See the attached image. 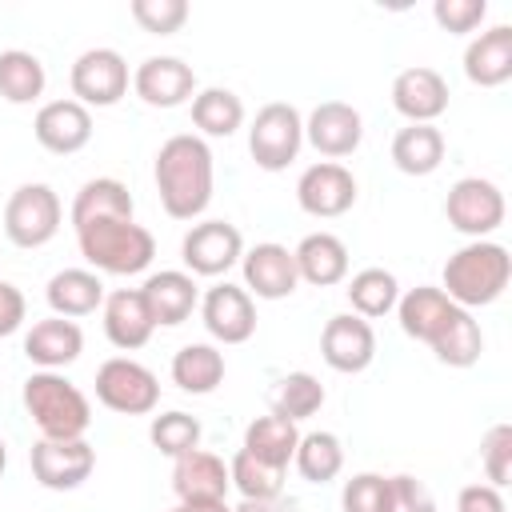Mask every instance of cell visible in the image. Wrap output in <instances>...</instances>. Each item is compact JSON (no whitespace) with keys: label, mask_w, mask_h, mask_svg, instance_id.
<instances>
[{"label":"cell","mask_w":512,"mask_h":512,"mask_svg":"<svg viewBox=\"0 0 512 512\" xmlns=\"http://www.w3.org/2000/svg\"><path fill=\"white\" fill-rule=\"evenodd\" d=\"M152 176L164 212L172 220H196L212 204V188H216V164L208 140L196 132L168 136L156 152Z\"/></svg>","instance_id":"obj_1"},{"label":"cell","mask_w":512,"mask_h":512,"mask_svg":"<svg viewBox=\"0 0 512 512\" xmlns=\"http://www.w3.org/2000/svg\"><path fill=\"white\" fill-rule=\"evenodd\" d=\"M512 280V256L504 244L496 240H468L464 248H456L444 260V276H440V292L460 304V308H484L496 304L504 296Z\"/></svg>","instance_id":"obj_2"},{"label":"cell","mask_w":512,"mask_h":512,"mask_svg":"<svg viewBox=\"0 0 512 512\" xmlns=\"http://www.w3.org/2000/svg\"><path fill=\"white\" fill-rule=\"evenodd\" d=\"M20 400H24V412L44 440H80L92 424L88 396L64 372H40L36 368L24 380Z\"/></svg>","instance_id":"obj_3"},{"label":"cell","mask_w":512,"mask_h":512,"mask_svg":"<svg viewBox=\"0 0 512 512\" xmlns=\"http://www.w3.org/2000/svg\"><path fill=\"white\" fill-rule=\"evenodd\" d=\"M76 244H80V256L92 264V272H104V276H136L156 256V236L144 224L120 220V216L80 224Z\"/></svg>","instance_id":"obj_4"},{"label":"cell","mask_w":512,"mask_h":512,"mask_svg":"<svg viewBox=\"0 0 512 512\" xmlns=\"http://www.w3.org/2000/svg\"><path fill=\"white\" fill-rule=\"evenodd\" d=\"M300 144H304V116L288 100L264 104L248 124V152L264 172H284L300 156Z\"/></svg>","instance_id":"obj_5"},{"label":"cell","mask_w":512,"mask_h":512,"mask_svg":"<svg viewBox=\"0 0 512 512\" xmlns=\"http://www.w3.org/2000/svg\"><path fill=\"white\" fill-rule=\"evenodd\" d=\"M96 400L116 416H148L160 404V380L132 356H112L96 368Z\"/></svg>","instance_id":"obj_6"},{"label":"cell","mask_w":512,"mask_h":512,"mask_svg":"<svg viewBox=\"0 0 512 512\" xmlns=\"http://www.w3.org/2000/svg\"><path fill=\"white\" fill-rule=\"evenodd\" d=\"M64 224V204L48 184H20L4 204V236L16 248H44Z\"/></svg>","instance_id":"obj_7"},{"label":"cell","mask_w":512,"mask_h":512,"mask_svg":"<svg viewBox=\"0 0 512 512\" xmlns=\"http://www.w3.org/2000/svg\"><path fill=\"white\" fill-rule=\"evenodd\" d=\"M504 212H508L504 192H500L492 180H484V176H464V180H456V184L448 188V196H444V216H448V224H452L460 236H468V240H488V236L504 224Z\"/></svg>","instance_id":"obj_8"},{"label":"cell","mask_w":512,"mask_h":512,"mask_svg":"<svg viewBox=\"0 0 512 512\" xmlns=\"http://www.w3.org/2000/svg\"><path fill=\"white\" fill-rule=\"evenodd\" d=\"M128 60L116 48H88L72 60L68 84H72V100H80L84 108H112L128 96Z\"/></svg>","instance_id":"obj_9"},{"label":"cell","mask_w":512,"mask_h":512,"mask_svg":"<svg viewBox=\"0 0 512 512\" xmlns=\"http://www.w3.org/2000/svg\"><path fill=\"white\" fill-rule=\"evenodd\" d=\"M244 256V236L228 220H200L180 240V260L188 276H224Z\"/></svg>","instance_id":"obj_10"},{"label":"cell","mask_w":512,"mask_h":512,"mask_svg":"<svg viewBox=\"0 0 512 512\" xmlns=\"http://www.w3.org/2000/svg\"><path fill=\"white\" fill-rule=\"evenodd\" d=\"M28 460H32V476H36L40 488H48V492H72V488H80L92 476L96 448L84 436L80 440H44L40 436L32 444Z\"/></svg>","instance_id":"obj_11"},{"label":"cell","mask_w":512,"mask_h":512,"mask_svg":"<svg viewBox=\"0 0 512 512\" xmlns=\"http://www.w3.org/2000/svg\"><path fill=\"white\" fill-rule=\"evenodd\" d=\"M356 176L340 160L308 164L296 180V204L316 220H336L356 204Z\"/></svg>","instance_id":"obj_12"},{"label":"cell","mask_w":512,"mask_h":512,"mask_svg":"<svg viewBox=\"0 0 512 512\" xmlns=\"http://www.w3.org/2000/svg\"><path fill=\"white\" fill-rule=\"evenodd\" d=\"M460 312L464 308L452 304L436 284H416V288L400 292V300H396V316H400L404 336H412V340H420L428 348H436L448 336V328L456 324Z\"/></svg>","instance_id":"obj_13"},{"label":"cell","mask_w":512,"mask_h":512,"mask_svg":"<svg viewBox=\"0 0 512 512\" xmlns=\"http://www.w3.org/2000/svg\"><path fill=\"white\" fill-rule=\"evenodd\" d=\"M200 320L212 340L244 344L256 332V300L244 292V284H212L200 300Z\"/></svg>","instance_id":"obj_14"},{"label":"cell","mask_w":512,"mask_h":512,"mask_svg":"<svg viewBox=\"0 0 512 512\" xmlns=\"http://www.w3.org/2000/svg\"><path fill=\"white\" fill-rule=\"evenodd\" d=\"M240 272H244V292L256 296V300H284V296H292L296 284H300L292 248H284V244H276V240H264V244L244 248Z\"/></svg>","instance_id":"obj_15"},{"label":"cell","mask_w":512,"mask_h":512,"mask_svg":"<svg viewBox=\"0 0 512 512\" xmlns=\"http://www.w3.org/2000/svg\"><path fill=\"white\" fill-rule=\"evenodd\" d=\"M320 356L332 372L356 376L376 360V332L368 320H360L356 312H340L324 324L320 332Z\"/></svg>","instance_id":"obj_16"},{"label":"cell","mask_w":512,"mask_h":512,"mask_svg":"<svg viewBox=\"0 0 512 512\" xmlns=\"http://www.w3.org/2000/svg\"><path fill=\"white\" fill-rule=\"evenodd\" d=\"M132 88L148 108H180L196 96V72L180 56H148L136 64Z\"/></svg>","instance_id":"obj_17"},{"label":"cell","mask_w":512,"mask_h":512,"mask_svg":"<svg viewBox=\"0 0 512 512\" xmlns=\"http://www.w3.org/2000/svg\"><path fill=\"white\" fill-rule=\"evenodd\" d=\"M304 140L328 156V160H340V156H352L364 140V120L360 112L348 104V100H324L308 112L304 120Z\"/></svg>","instance_id":"obj_18"},{"label":"cell","mask_w":512,"mask_h":512,"mask_svg":"<svg viewBox=\"0 0 512 512\" xmlns=\"http://www.w3.org/2000/svg\"><path fill=\"white\" fill-rule=\"evenodd\" d=\"M392 108L408 124H436L448 112V80L428 64H412L392 80Z\"/></svg>","instance_id":"obj_19"},{"label":"cell","mask_w":512,"mask_h":512,"mask_svg":"<svg viewBox=\"0 0 512 512\" xmlns=\"http://www.w3.org/2000/svg\"><path fill=\"white\" fill-rule=\"evenodd\" d=\"M32 132H36V144L48 148L52 156H72L92 140V112L72 96L48 100V104H40Z\"/></svg>","instance_id":"obj_20"},{"label":"cell","mask_w":512,"mask_h":512,"mask_svg":"<svg viewBox=\"0 0 512 512\" xmlns=\"http://www.w3.org/2000/svg\"><path fill=\"white\" fill-rule=\"evenodd\" d=\"M140 296L156 320V328H176L184 324L196 304H200V288H196V276H188L184 268H160L152 272L144 284H140Z\"/></svg>","instance_id":"obj_21"},{"label":"cell","mask_w":512,"mask_h":512,"mask_svg":"<svg viewBox=\"0 0 512 512\" xmlns=\"http://www.w3.org/2000/svg\"><path fill=\"white\" fill-rule=\"evenodd\" d=\"M100 312H104V336L120 352L144 348L152 340V332H156V320H152L140 288H116V292H108L104 304H100Z\"/></svg>","instance_id":"obj_22"},{"label":"cell","mask_w":512,"mask_h":512,"mask_svg":"<svg viewBox=\"0 0 512 512\" xmlns=\"http://www.w3.org/2000/svg\"><path fill=\"white\" fill-rule=\"evenodd\" d=\"M228 464L216 452L192 448L172 460V492L180 504H204V500H228Z\"/></svg>","instance_id":"obj_23"},{"label":"cell","mask_w":512,"mask_h":512,"mask_svg":"<svg viewBox=\"0 0 512 512\" xmlns=\"http://www.w3.org/2000/svg\"><path fill=\"white\" fill-rule=\"evenodd\" d=\"M84 352V332L76 320H64V316H48V320H36L28 332H24V356L40 368V372H60L68 364H76Z\"/></svg>","instance_id":"obj_24"},{"label":"cell","mask_w":512,"mask_h":512,"mask_svg":"<svg viewBox=\"0 0 512 512\" xmlns=\"http://www.w3.org/2000/svg\"><path fill=\"white\" fill-rule=\"evenodd\" d=\"M464 76L476 88H500L512 80V24H492L468 40Z\"/></svg>","instance_id":"obj_25"},{"label":"cell","mask_w":512,"mask_h":512,"mask_svg":"<svg viewBox=\"0 0 512 512\" xmlns=\"http://www.w3.org/2000/svg\"><path fill=\"white\" fill-rule=\"evenodd\" d=\"M292 260H296V276L316 288H332L348 276V244L336 232H308L292 248Z\"/></svg>","instance_id":"obj_26"},{"label":"cell","mask_w":512,"mask_h":512,"mask_svg":"<svg viewBox=\"0 0 512 512\" xmlns=\"http://www.w3.org/2000/svg\"><path fill=\"white\" fill-rule=\"evenodd\" d=\"M44 300H48L52 316L80 320V316H92V312L104 304V280H100V272H92V268H60V272L48 280Z\"/></svg>","instance_id":"obj_27"},{"label":"cell","mask_w":512,"mask_h":512,"mask_svg":"<svg viewBox=\"0 0 512 512\" xmlns=\"http://www.w3.org/2000/svg\"><path fill=\"white\" fill-rule=\"evenodd\" d=\"M444 132L436 124H404L392 136V164L404 176H432L444 164Z\"/></svg>","instance_id":"obj_28"},{"label":"cell","mask_w":512,"mask_h":512,"mask_svg":"<svg viewBox=\"0 0 512 512\" xmlns=\"http://www.w3.org/2000/svg\"><path fill=\"white\" fill-rule=\"evenodd\" d=\"M72 228L88 224V220H108V216H120V220H136V204H132V192L124 180L116 176H96L88 184H80L76 200H72Z\"/></svg>","instance_id":"obj_29"},{"label":"cell","mask_w":512,"mask_h":512,"mask_svg":"<svg viewBox=\"0 0 512 512\" xmlns=\"http://www.w3.org/2000/svg\"><path fill=\"white\" fill-rule=\"evenodd\" d=\"M172 384L180 392H192V396H208L224 384V352L216 344H184L176 356H172Z\"/></svg>","instance_id":"obj_30"},{"label":"cell","mask_w":512,"mask_h":512,"mask_svg":"<svg viewBox=\"0 0 512 512\" xmlns=\"http://www.w3.org/2000/svg\"><path fill=\"white\" fill-rule=\"evenodd\" d=\"M296 444H300V428H296L292 420L268 412V416H256V420L244 428V444H240V448L252 452L256 460H264V464L288 472V464H292V456H296Z\"/></svg>","instance_id":"obj_31"},{"label":"cell","mask_w":512,"mask_h":512,"mask_svg":"<svg viewBox=\"0 0 512 512\" xmlns=\"http://www.w3.org/2000/svg\"><path fill=\"white\" fill-rule=\"evenodd\" d=\"M48 72L36 52L28 48H4L0 52V100L8 104H32L44 96Z\"/></svg>","instance_id":"obj_32"},{"label":"cell","mask_w":512,"mask_h":512,"mask_svg":"<svg viewBox=\"0 0 512 512\" xmlns=\"http://www.w3.org/2000/svg\"><path fill=\"white\" fill-rule=\"evenodd\" d=\"M348 304L360 320H380L388 312H396V300H400V280L388 272V268H360L352 280H348Z\"/></svg>","instance_id":"obj_33"},{"label":"cell","mask_w":512,"mask_h":512,"mask_svg":"<svg viewBox=\"0 0 512 512\" xmlns=\"http://www.w3.org/2000/svg\"><path fill=\"white\" fill-rule=\"evenodd\" d=\"M296 472L308 480V484H328L340 476L344 468V444L336 432L328 428H316V432H300V444H296V456H292Z\"/></svg>","instance_id":"obj_34"},{"label":"cell","mask_w":512,"mask_h":512,"mask_svg":"<svg viewBox=\"0 0 512 512\" xmlns=\"http://www.w3.org/2000/svg\"><path fill=\"white\" fill-rule=\"evenodd\" d=\"M192 124L200 128V136H232L244 124V100L232 88H196Z\"/></svg>","instance_id":"obj_35"},{"label":"cell","mask_w":512,"mask_h":512,"mask_svg":"<svg viewBox=\"0 0 512 512\" xmlns=\"http://www.w3.org/2000/svg\"><path fill=\"white\" fill-rule=\"evenodd\" d=\"M324 408V384L312 376V372H288L276 380L272 388V412L300 424L308 416H316Z\"/></svg>","instance_id":"obj_36"},{"label":"cell","mask_w":512,"mask_h":512,"mask_svg":"<svg viewBox=\"0 0 512 512\" xmlns=\"http://www.w3.org/2000/svg\"><path fill=\"white\" fill-rule=\"evenodd\" d=\"M228 480L240 492V500H272L284 496V468H272L264 460H256L252 452H236L228 460Z\"/></svg>","instance_id":"obj_37"},{"label":"cell","mask_w":512,"mask_h":512,"mask_svg":"<svg viewBox=\"0 0 512 512\" xmlns=\"http://www.w3.org/2000/svg\"><path fill=\"white\" fill-rule=\"evenodd\" d=\"M200 420L192 416V412H180V408H172V412H160V416H152V424H148V440H152V448L156 452H164V456H184V452H192V448H200Z\"/></svg>","instance_id":"obj_38"},{"label":"cell","mask_w":512,"mask_h":512,"mask_svg":"<svg viewBox=\"0 0 512 512\" xmlns=\"http://www.w3.org/2000/svg\"><path fill=\"white\" fill-rule=\"evenodd\" d=\"M432 352H436V360H440V364H448V368H472V364L480 360V352H484L480 320L464 308V312L456 316V324L448 328V336H444Z\"/></svg>","instance_id":"obj_39"},{"label":"cell","mask_w":512,"mask_h":512,"mask_svg":"<svg viewBox=\"0 0 512 512\" xmlns=\"http://www.w3.org/2000/svg\"><path fill=\"white\" fill-rule=\"evenodd\" d=\"M480 468L492 488H504L512 480V424H492L480 440Z\"/></svg>","instance_id":"obj_40"},{"label":"cell","mask_w":512,"mask_h":512,"mask_svg":"<svg viewBox=\"0 0 512 512\" xmlns=\"http://www.w3.org/2000/svg\"><path fill=\"white\" fill-rule=\"evenodd\" d=\"M128 12H132V20H136L144 32H152V36H172V32H180L184 20H188V4H184V0H132Z\"/></svg>","instance_id":"obj_41"},{"label":"cell","mask_w":512,"mask_h":512,"mask_svg":"<svg viewBox=\"0 0 512 512\" xmlns=\"http://www.w3.org/2000/svg\"><path fill=\"white\" fill-rule=\"evenodd\" d=\"M340 508L344 512H384L388 508V476H380V472H356L340 488Z\"/></svg>","instance_id":"obj_42"},{"label":"cell","mask_w":512,"mask_h":512,"mask_svg":"<svg viewBox=\"0 0 512 512\" xmlns=\"http://www.w3.org/2000/svg\"><path fill=\"white\" fill-rule=\"evenodd\" d=\"M484 16H488V0H436L432 4V20L452 36L476 32Z\"/></svg>","instance_id":"obj_43"},{"label":"cell","mask_w":512,"mask_h":512,"mask_svg":"<svg viewBox=\"0 0 512 512\" xmlns=\"http://www.w3.org/2000/svg\"><path fill=\"white\" fill-rule=\"evenodd\" d=\"M384 512H436V496L412 472H396V476H388V508Z\"/></svg>","instance_id":"obj_44"},{"label":"cell","mask_w":512,"mask_h":512,"mask_svg":"<svg viewBox=\"0 0 512 512\" xmlns=\"http://www.w3.org/2000/svg\"><path fill=\"white\" fill-rule=\"evenodd\" d=\"M456 512H508L504 492L492 484H464L456 496Z\"/></svg>","instance_id":"obj_45"},{"label":"cell","mask_w":512,"mask_h":512,"mask_svg":"<svg viewBox=\"0 0 512 512\" xmlns=\"http://www.w3.org/2000/svg\"><path fill=\"white\" fill-rule=\"evenodd\" d=\"M24 316H28L24 292H20L12 280L0 276V336H12V332L24 324Z\"/></svg>","instance_id":"obj_46"},{"label":"cell","mask_w":512,"mask_h":512,"mask_svg":"<svg viewBox=\"0 0 512 512\" xmlns=\"http://www.w3.org/2000/svg\"><path fill=\"white\" fill-rule=\"evenodd\" d=\"M232 512H296V504L284 496H272V500H240Z\"/></svg>","instance_id":"obj_47"},{"label":"cell","mask_w":512,"mask_h":512,"mask_svg":"<svg viewBox=\"0 0 512 512\" xmlns=\"http://www.w3.org/2000/svg\"><path fill=\"white\" fill-rule=\"evenodd\" d=\"M188 512H232L228 500H204V504H184Z\"/></svg>","instance_id":"obj_48"},{"label":"cell","mask_w":512,"mask_h":512,"mask_svg":"<svg viewBox=\"0 0 512 512\" xmlns=\"http://www.w3.org/2000/svg\"><path fill=\"white\" fill-rule=\"evenodd\" d=\"M4 468H8V448H4V440H0V476H4Z\"/></svg>","instance_id":"obj_49"},{"label":"cell","mask_w":512,"mask_h":512,"mask_svg":"<svg viewBox=\"0 0 512 512\" xmlns=\"http://www.w3.org/2000/svg\"><path fill=\"white\" fill-rule=\"evenodd\" d=\"M168 512H188V508H184V504H176V508H168Z\"/></svg>","instance_id":"obj_50"}]
</instances>
